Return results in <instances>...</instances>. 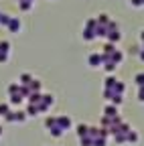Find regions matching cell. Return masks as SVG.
Returning <instances> with one entry per match:
<instances>
[{
	"instance_id": "cell-3",
	"label": "cell",
	"mask_w": 144,
	"mask_h": 146,
	"mask_svg": "<svg viewBox=\"0 0 144 146\" xmlns=\"http://www.w3.org/2000/svg\"><path fill=\"white\" fill-rule=\"evenodd\" d=\"M77 134H79V138H85V136H89V126H85V124H79V126H77Z\"/></svg>"
},
{
	"instance_id": "cell-17",
	"label": "cell",
	"mask_w": 144,
	"mask_h": 146,
	"mask_svg": "<svg viewBox=\"0 0 144 146\" xmlns=\"http://www.w3.org/2000/svg\"><path fill=\"white\" fill-rule=\"evenodd\" d=\"M21 8H23V10H31V0H23V2H21Z\"/></svg>"
},
{
	"instance_id": "cell-23",
	"label": "cell",
	"mask_w": 144,
	"mask_h": 146,
	"mask_svg": "<svg viewBox=\"0 0 144 146\" xmlns=\"http://www.w3.org/2000/svg\"><path fill=\"white\" fill-rule=\"evenodd\" d=\"M8 59V53H4V51H0V63H4Z\"/></svg>"
},
{
	"instance_id": "cell-7",
	"label": "cell",
	"mask_w": 144,
	"mask_h": 146,
	"mask_svg": "<svg viewBox=\"0 0 144 146\" xmlns=\"http://www.w3.org/2000/svg\"><path fill=\"white\" fill-rule=\"evenodd\" d=\"M63 132H65V130H63V128H61L59 124H55V126L51 128V134H53V136H61Z\"/></svg>"
},
{
	"instance_id": "cell-8",
	"label": "cell",
	"mask_w": 144,
	"mask_h": 146,
	"mask_svg": "<svg viewBox=\"0 0 144 146\" xmlns=\"http://www.w3.org/2000/svg\"><path fill=\"white\" fill-rule=\"evenodd\" d=\"M118 81H116V77H108L106 79V89H114V85H116Z\"/></svg>"
},
{
	"instance_id": "cell-6",
	"label": "cell",
	"mask_w": 144,
	"mask_h": 146,
	"mask_svg": "<svg viewBox=\"0 0 144 146\" xmlns=\"http://www.w3.org/2000/svg\"><path fill=\"white\" fill-rule=\"evenodd\" d=\"M106 116H108V118H110V116L116 118V116H118V110H116L114 106H108V108H106Z\"/></svg>"
},
{
	"instance_id": "cell-13",
	"label": "cell",
	"mask_w": 144,
	"mask_h": 146,
	"mask_svg": "<svg viewBox=\"0 0 144 146\" xmlns=\"http://www.w3.org/2000/svg\"><path fill=\"white\" fill-rule=\"evenodd\" d=\"M29 87H31V91H41V81H35V79H33Z\"/></svg>"
},
{
	"instance_id": "cell-12",
	"label": "cell",
	"mask_w": 144,
	"mask_h": 146,
	"mask_svg": "<svg viewBox=\"0 0 144 146\" xmlns=\"http://www.w3.org/2000/svg\"><path fill=\"white\" fill-rule=\"evenodd\" d=\"M16 91H21V85H16V83H10V85H8V94H10V96H14Z\"/></svg>"
},
{
	"instance_id": "cell-2",
	"label": "cell",
	"mask_w": 144,
	"mask_h": 146,
	"mask_svg": "<svg viewBox=\"0 0 144 146\" xmlns=\"http://www.w3.org/2000/svg\"><path fill=\"white\" fill-rule=\"evenodd\" d=\"M57 124L63 128V130H69L71 128V118L69 116H61V118H57Z\"/></svg>"
},
{
	"instance_id": "cell-26",
	"label": "cell",
	"mask_w": 144,
	"mask_h": 146,
	"mask_svg": "<svg viewBox=\"0 0 144 146\" xmlns=\"http://www.w3.org/2000/svg\"><path fill=\"white\" fill-rule=\"evenodd\" d=\"M0 16H2V12H0Z\"/></svg>"
},
{
	"instance_id": "cell-4",
	"label": "cell",
	"mask_w": 144,
	"mask_h": 146,
	"mask_svg": "<svg viewBox=\"0 0 144 146\" xmlns=\"http://www.w3.org/2000/svg\"><path fill=\"white\" fill-rule=\"evenodd\" d=\"M8 29H10V33H19L21 31V21H19V18H12L10 25H8Z\"/></svg>"
},
{
	"instance_id": "cell-15",
	"label": "cell",
	"mask_w": 144,
	"mask_h": 146,
	"mask_svg": "<svg viewBox=\"0 0 144 146\" xmlns=\"http://www.w3.org/2000/svg\"><path fill=\"white\" fill-rule=\"evenodd\" d=\"M108 39H110L112 43H116V41L120 39V33H118V31H116V33H114V31H110V35H108Z\"/></svg>"
},
{
	"instance_id": "cell-1",
	"label": "cell",
	"mask_w": 144,
	"mask_h": 146,
	"mask_svg": "<svg viewBox=\"0 0 144 146\" xmlns=\"http://www.w3.org/2000/svg\"><path fill=\"white\" fill-rule=\"evenodd\" d=\"M102 63H104V55H98V53L89 55V65H92V67H98Z\"/></svg>"
},
{
	"instance_id": "cell-25",
	"label": "cell",
	"mask_w": 144,
	"mask_h": 146,
	"mask_svg": "<svg viewBox=\"0 0 144 146\" xmlns=\"http://www.w3.org/2000/svg\"><path fill=\"white\" fill-rule=\"evenodd\" d=\"M142 61H144V51H142Z\"/></svg>"
},
{
	"instance_id": "cell-27",
	"label": "cell",
	"mask_w": 144,
	"mask_h": 146,
	"mask_svg": "<svg viewBox=\"0 0 144 146\" xmlns=\"http://www.w3.org/2000/svg\"><path fill=\"white\" fill-rule=\"evenodd\" d=\"M21 2H23V0H21Z\"/></svg>"
},
{
	"instance_id": "cell-21",
	"label": "cell",
	"mask_w": 144,
	"mask_h": 146,
	"mask_svg": "<svg viewBox=\"0 0 144 146\" xmlns=\"http://www.w3.org/2000/svg\"><path fill=\"white\" fill-rule=\"evenodd\" d=\"M21 81H23V85H27V83L31 85V81H33V79H31V75H27V73H25V75H23V79H21Z\"/></svg>"
},
{
	"instance_id": "cell-20",
	"label": "cell",
	"mask_w": 144,
	"mask_h": 146,
	"mask_svg": "<svg viewBox=\"0 0 144 146\" xmlns=\"http://www.w3.org/2000/svg\"><path fill=\"white\" fill-rule=\"evenodd\" d=\"M8 49H10V45H8L6 41H2V43H0V51H4V53H8Z\"/></svg>"
},
{
	"instance_id": "cell-22",
	"label": "cell",
	"mask_w": 144,
	"mask_h": 146,
	"mask_svg": "<svg viewBox=\"0 0 144 146\" xmlns=\"http://www.w3.org/2000/svg\"><path fill=\"white\" fill-rule=\"evenodd\" d=\"M43 104H45V106L53 104V96H43Z\"/></svg>"
},
{
	"instance_id": "cell-19",
	"label": "cell",
	"mask_w": 144,
	"mask_h": 146,
	"mask_svg": "<svg viewBox=\"0 0 144 146\" xmlns=\"http://www.w3.org/2000/svg\"><path fill=\"white\" fill-rule=\"evenodd\" d=\"M114 91H116V94H122V91H124V83H120V81H118V83L114 85Z\"/></svg>"
},
{
	"instance_id": "cell-18",
	"label": "cell",
	"mask_w": 144,
	"mask_h": 146,
	"mask_svg": "<svg viewBox=\"0 0 144 146\" xmlns=\"http://www.w3.org/2000/svg\"><path fill=\"white\" fill-rule=\"evenodd\" d=\"M14 116H16V120H19V122H25V120H27V114H25V112H16Z\"/></svg>"
},
{
	"instance_id": "cell-14",
	"label": "cell",
	"mask_w": 144,
	"mask_h": 146,
	"mask_svg": "<svg viewBox=\"0 0 144 146\" xmlns=\"http://www.w3.org/2000/svg\"><path fill=\"white\" fill-rule=\"evenodd\" d=\"M10 110H8V104H0V116H8Z\"/></svg>"
},
{
	"instance_id": "cell-16",
	"label": "cell",
	"mask_w": 144,
	"mask_h": 146,
	"mask_svg": "<svg viewBox=\"0 0 144 146\" xmlns=\"http://www.w3.org/2000/svg\"><path fill=\"white\" fill-rule=\"evenodd\" d=\"M126 140H128V142H138V134H136V132H128Z\"/></svg>"
},
{
	"instance_id": "cell-24",
	"label": "cell",
	"mask_w": 144,
	"mask_h": 146,
	"mask_svg": "<svg viewBox=\"0 0 144 146\" xmlns=\"http://www.w3.org/2000/svg\"><path fill=\"white\" fill-rule=\"evenodd\" d=\"M136 81H138V83H144V75H138V77H136Z\"/></svg>"
},
{
	"instance_id": "cell-11",
	"label": "cell",
	"mask_w": 144,
	"mask_h": 146,
	"mask_svg": "<svg viewBox=\"0 0 144 146\" xmlns=\"http://www.w3.org/2000/svg\"><path fill=\"white\" fill-rule=\"evenodd\" d=\"M10 21H12V18H10L8 14H2V16H0V25H2V27H8Z\"/></svg>"
},
{
	"instance_id": "cell-5",
	"label": "cell",
	"mask_w": 144,
	"mask_h": 146,
	"mask_svg": "<svg viewBox=\"0 0 144 146\" xmlns=\"http://www.w3.org/2000/svg\"><path fill=\"white\" fill-rule=\"evenodd\" d=\"M39 112H41V110H39V106H35V104H31V106L27 108V114H29V116H37Z\"/></svg>"
},
{
	"instance_id": "cell-9",
	"label": "cell",
	"mask_w": 144,
	"mask_h": 146,
	"mask_svg": "<svg viewBox=\"0 0 144 146\" xmlns=\"http://www.w3.org/2000/svg\"><path fill=\"white\" fill-rule=\"evenodd\" d=\"M23 98H25V96L19 91V94H14V96L10 98V102H12V104H23Z\"/></svg>"
},
{
	"instance_id": "cell-10",
	"label": "cell",
	"mask_w": 144,
	"mask_h": 146,
	"mask_svg": "<svg viewBox=\"0 0 144 146\" xmlns=\"http://www.w3.org/2000/svg\"><path fill=\"white\" fill-rule=\"evenodd\" d=\"M55 124H57V118H47V120H45V128H47V130H51Z\"/></svg>"
},
{
	"instance_id": "cell-28",
	"label": "cell",
	"mask_w": 144,
	"mask_h": 146,
	"mask_svg": "<svg viewBox=\"0 0 144 146\" xmlns=\"http://www.w3.org/2000/svg\"><path fill=\"white\" fill-rule=\"evenodd\" d=\"M31 2H33V0H31Z\"/></svg>"
}]
</instances>
